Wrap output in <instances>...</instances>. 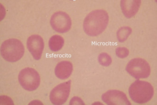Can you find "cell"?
Segmentation results:
<instances>
[{
  "instance_id": "cell-1",
  "label": "cell",
  "mask_w": 157,
  "mask_h": 105,
  "mask_svg": "<svg viewBox=\"0 0 157 105\" xmlns=\"http://www.w3.org/2000/svg\"><path fill=\"white\" fill-rule=\"evenodd\" d=\"M109 21V15L106 10L103 9L94 10L85 18L83 23V29L89 36H97L105 30Z\"/></svg>"
},
{
  "instance_id": "cell-2",
  "label": "cell",
  "mask_w": 157,
  "mask_h": 105,
  "mask_svg": "<svg viewBox=\"0 0 157 105\" xmlns=\"http://www.w3.org/2000/svg\"><path fill=\"white\" fill-rule=\"evenodd\" d=\"M128 91L132 100L140 104L149 101L154 94L153 88L150 83L139 80H136L130 85Z\"/></svg>"
},
{
  "instance_id": "cell-3",
  "label": "cell",
  "mask_w": 157,
  "mask_h": 105,
  "mask_svg": "<svg viewBox=\"0 0 157 105\" xmlns=\"http://www.w3.org/2000/svg\"><path fill=\"white\" fill-rule=\"evenodd\" d=\"M0 52L3 58L8 61L14 62L19 60L25 51L21 42L16 38H11L4 41L0 47Z\"/></svg>"
},
{
  "instance_id": "cell-4",
  "label": "cell",
  "mask_w": 157,
  "mask_h": 105,
  "mask_svg": "<svg viewBox=\"0 0 157 105\" xmlns=\"http://www.w3.org/2000/svg\"><path fill=\"white\" fill-rule=\"evenodd\" d=\"M18 78L21 86L27 91H31L36 90L40 84L39 75L36 70L32 68L26 67L22 70Z\"/></svg>"
},
{
  "instance_id": "cell-5",
  "label": "cell",
  "mask_w": 157,
  "mask_h": 105,
  "mask_svg": "<svg viewBox=\"0 0 157 105\" xmlns=\"http://www.w3.org/2000/svg\"><path fill=\"white\" fill-rule=\"evenodd\" d=\"M125 69L129 74L136 79L147 78L151 72L148 63L140 58H134L130 60L127 64Z\"/></svg>"
},
{
  "instance_id": "cell-6",
  "label": "cell",
  "mask_w": 157,
  "mask_h": 105,
  "mask_svg": "<svg viewBox=\"0 0 157 105\" xmlns=\"http://www.w3.org/2000/svg\"><path fill=\"white\" fill-rule=\"evenodd\" d=\"M70 80L61 83L51 91L50 95L51 101L55 105H61L67 100L70 91Z\"/></svg>"
},
{
  "instance_id": "cell-7",
  "label": "cell",
  "mask_w": 157,
  "mask_h": 105,
  "mask_svg": "<svg viewBox=\"0 0 157 105\" xmlns=\"http://www.w3.org/2000/svg\"><path fill=\"white\" fill-rule=\"evenodd\" d=\"M51 25L56 31L63 33L68 31L71 26V21L69 16L66 13L59 11L54 13L50 20Z\"/></svg>"
},
{
  "instance_id": "cell-8",
  "label": "cell",
  "mask_w": 157,
  "mask_h": 105,
  "mask_svg": "<svg viewBox=\"0 0 157 105\" xmlns=\"http://www.w3.org/2000/svg\"><path fill=\"white\" fill-rule=\"evenodd\" d=\"M101 98L108 105H131L126 94L119 90H108L102 95Z\"/></svg>"
},
{
  "instance_id": "cell-9",
  "label": "cell",
  "mask_w": 157,
  "mask_h": 105,
  "mask_svg": "<svg viewBox=\"0 0 157 105\" xmlns=\"http://www.w3.org/2000/svg\"><path fill=\"white\" fill-rule=\"evenodd\" d=\"M27 48L33 58L38 60L41 57L44 47V43L42 38L37 34L31 35L28 38Z\"/></svg>"
},
{
  "instance_id": "cell-10",
  "label": "cell",
  "mask_w": 157,
  "mask_h": 105,
  "mask_svg": "<svg viewBox=\"0 0 157 105\" xmlns=\"http://www.w3.org/2000/svg\"><path fill=\"white\" fill-rule=\"evenodd\" d=\"M141 3L140 0H123L120 2L122 12L126 17L130 18L138 12Z\"/></svg>"
},
{
  "instance_id": "cell-11",
  "label": "cell",
  "mask_w": 157,
  "mask_h": 105,
  "mask_svg": "<svg viewBox=\"0 0 157 105\" xmlns=\"http://www.w3.org/2000/svg\"><path fill=\"white\" fill-rule=\"evenodd\" d=\"M73 70V66L69 61H62L56 65L55 70L56 76L59 79L64 80L68 78L71 75Z\"/></svg>"
},
{
  "instance_id": "cell-12",
  "label": "cell",
  "mask_w": 157,
  "mask_h": 105,
  "mask_svg": "<svg viewBox=\"0 0 157 105\" xmlns=\"http://www.w3.org/2000/svg\"><path fill=\"white\" fill-rule=\"evenodd\" d=\"M64 40L60 36L55 35L52 36L49 41V46L50 50L53 51L60 50L63 46Z\"/></svg>"
},
{
  "instance_id": "cell-13",
  "label": "cell",
  "mask_w": 157,
  "mask_h": 105,
  "mask_svg": "<svg viewBox=\"0 0 157 105\" xmlns=\"http://www.w3.org/2000/svg\"><path fill=\"white\" fill-rule=\"evenodd\" d=\"M132 32V29L129 26H124L121 27L117 33V36L118 41L120 42L125 41Z\"/></svg>"
},
{
  "instance_id": "cell-14",
  "label": "cell",
  "mask_w": 157,
  "mask_h": 105,
  "mask_svg": "<svg viewBox=\"0 0 157 105\" xmlns=\"http://www.w3.org/2000/svg\"><path fill=\"white\" fill-rule=\"evenodd\" d=\"M98 61L102 66L107 67L110 65L112 62L111 56L107 53L103 52L100 54L98 56Z\"/></svg>"
},
{
  "instance_id": "cell-15",
  "label": "cell",
  "mask_w": 157,
  "mask_h": 105,
  "mask_svg": "<svg viewBox=\"0 0 157 105\" xmlns=\"http://www.w3.org/2000/svg\"><path fill=\"white\" fill-rule=\"evenodd\" d=\"M115 53L117 56L120 58L127 57L129 54L128 49L125 47H119L116 48Z\"/></svg>"
},
{
  "instance_id": "cell-16",
  "label": "cell",
  "mask_w": 157,
  "mask_h": 105,
  "mask_svg": "<svg viewBox=\"0 0 157 105\" xmlns=\"http://www.w3.org/2000/svg\"><path fill=\"white\" fill-rule=\"evenodd\" d=\"M0 105H14L12 99L8 96L3 95L0 96Z\"/></svg>"
},
{
  "instance_id": "cell-17",
  "label": "cell",
  "mask_w": 157,
  "mask_h": 105,
  "mask_svg": "<svg viewBox=\"0 0 157 105\" xmlns=\"http://www.w3.org/2000/svg\"><path fill=\"white\" fill-rule=\"evenodd\" d=\"M84 105V103L80 98L77 97H74L70 100L69 105Z\"/></svg>"
}]
</instances>
